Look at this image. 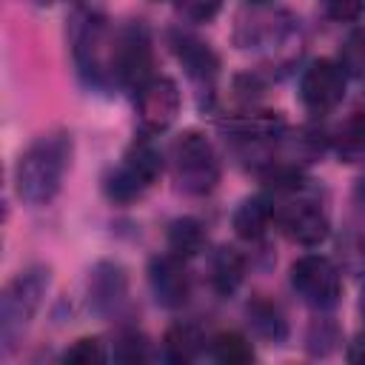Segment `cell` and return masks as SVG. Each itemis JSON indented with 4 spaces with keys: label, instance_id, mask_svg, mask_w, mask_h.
I'll return each instance as SVG.
<instances>
[{
    "label": "cell",
    "instance_id": "1",
    "mask_svg": "<svg viewBox=\"0 0 365 365\" xmlns=\"http://www.w3.org/2000/svg\"><path fill=\"white\" fill-rule=\"evenodd\" d=\"M68 163H71V134L66 131L40 134L17 163L14 171L17 194L31 205L51 202L63 185Z\"/></svg>",
    "mask_w": 365,
    "mask_h": 365
},
{
    "label": "cell",
    "instance_id": "2",
    "mask_svg": "<svg viewBox=\"0 0 365 365\" xmlns=\"http://www.w3.org/2000/svg\"><path fill=\"white\" fill-rule=\"evenodd\" d=\"M174 180L185 194L202 197L220 182V163L211 143L200 131H185L171 145Z\"/></svg>",
    "mask_w": 365,
    "mask_h": 365
},
{
    "label": "cell",
    "instance_id": "3",
    "mask_svg": "<svg viewBox=\"0 0 365 365\" xmlns=\"http://www.w3.org/2000/svg\"><path fill=\"white\" fill-rule=\"evenodd\" d=\"M48 279H51V271L43 268V265H34V268L20 271L3 288V297H0V334H3L6 345H11V339L37 314V308H40V302L46 297Z\"/></svg>",
    "mask_w": 365,
    "mask_h": 365
},
{
    "label": "cell",
    "instance_id": "4",
    "mask_svg": "<svg viewBox=\"0 0 365 365\" xmlns=\"http://www.w3.org/2000/svg\"><path fill=\"white\" fill-rule=\"evenodd\" d=\"M163 171V157L154 143L137 140L123 154V163L106 177V194L114 202H131L137 200Z\"/></svg>",
    "mask_w": 365,
    "mask_h": 365
},
{
    "label": "cell",
    "instance_id": "5",
    "mask_svg": "<svg viewBox=\"0 0 365 365\" xmlns=\"http://www.w3.org/2000/svg\"><path fill=\"white\" fill-rule=\"evenodd\" d=\"M106 46H111L106 20L100 14H91V11L77 14L74 26H71V51H74L80 74L88 83L100 86L106 77H114L111 74V54H106Z\"/></svg>",
    "mask_w": 365,
    "mask_h": 365
},
{
    "label": "cell",
    "instance_id": "6",
    "mask_svg": "<svg viewBox=\"0 0 365 365\" xmlns=\"http://www.w3.org/2000/svg\"><path fill=\"white\" fill-rule=\"evenodd\" d=\"M291 285L308 302L311 308H334L342 294V277L339 268L319 254H305L291 265Z\"/></svg>",
    "mask_w": 365,
    "mask_h": 365
},
{
    "label": "cell",
    "instance_id": "7",
    "mask_svg": "<svg viewBox=\"0 0 365 365\" xmlns=\"http://www.w3.org/2000/svg\"><path fill=\"white\" fill-rule=\"evenodd\" d=\"M111 74L117 83L140 88L151 80V37L143 23L125 26L111 43Z\"/></svg>",
    "mask_w": 365,
    "mask_h": 365
},
{
    "label": "cell",
    "instance_id": "8",
    "mask_svg": "<svg viewBox=\"0 0 365 365\" xmlns=\"http://www.w3.org/2000/svg\"><path fill=\"white\" fill-rule=\"evenodd\" d=\"M345 71L334 60H314L299 77V100L308 111L325 114L342 103L345 94Z\"/></svg>",
    "mask_w": 365,
    "mask_h": 365
},
{
    "label": "cell",
    "instance_id": "9",
    "mask_svg": "<svg viewBox=\"0 0 365 365\" xmlns=\"http://www.w3.org/2000/svg\"><path fill=\"white\" fill-rule=\"evenodd\" d=\"M137 117L145 131H165L180 111V91L177 83L168 77H151L137 88L134 97Z\"/></svg>",
    "mask_w": 365,
    "mask_h": 365
},
{
    "label": "cell",
    "instance_id": "10",
    "mask_svg": "<svg viewBox=\"0 0 365 365\" xmlns=\"http://www.w3.org/2000/svg\"><path fill=\"white\" fill-rule=\"evenodd\" d=\"M274 220L279 222L282 234L288 240L299 242V245H319L331 231V222H328L325 211L311 200L288 202Z\"/></svg>",
    "mask_w": 365,
    "mask_h": 365
},
{
    "label": "cell",
    "instance_id": "11",
    "mask_svg": "<svg viewBox=\"0 0 365 365\" xmlns=\"http://www.w3.org/2000/svg\"><path fill=\"white\" fill-rule=\"evenodd\" d=\"M148 282L163 308H182L188 302L191 279L182 265V257H177V254L154 257L148 265Z\"/></svg>",
    "mask_w": 365,
    "mask_h": 365
},
{
    "label": "cell",
    "instance_id": "12",
    "mask_svg": "<svg viewBox=\"0 0 365 365\" xmlns=\"http://www.w3.org/2000/svg\"><path fill=\"white\" fill-rule=\"evenodd\" d=\"M88 299L97 314H114L125 299V274L114 262H100L88 279Z\"/></svg>",
    "mask_w": 365,
    "mask_h": 365
},
{
    "label": "cell",
    "instance_id": "13",
    "mask_svg": "<svg viewBox=\"0 0 365 365\" xmlns=\"http://www.w3.org/2000/svg\"><path fill=\"white\" fill-rule=\"evenodd\" d=\"M171 46H174V54L180 57V63L185 66L188 77H194V80H211V77L217 74L220 60H217V54L208 48V43L197 40V37L188 34V31H177V34L171 37Z\"/></svg>",
    "mask_w": 365,
    "mask_h": 365
},
{
    "label": "cell",
    "instance_id": "14",
    "mask_svg": "<svg viewBox=\"0 0 365 365\" xmlns=\"http://www.w3.org/2000/svg\"><path fill=\"white\" fill-rule=\"evenodd\" d=\"M225 131H231L237 140L245 143H259V140H277L285 131V120L277 111H242L234 120L225 123Z\"/></svg>",
    "mask_w": 365,
    "mask_h": 365
},
{
    "label": "cell",
    "instance_id": "15",
    "mask_svg": "<svg viewBox=\"0 0 365 365\" xmlns=\"http://www.w3.org/2000/svg\"><path fill=\"white\" fill-rule=\"evenodd\" d=\"M242 277H245L242 254L237 248H231V245H220L208 259V282H211V288L217 294L228 297V294H234L240 288Z\"/></svg>",
    "mask_w": 365,
    "mask_h": 365
},
{
    "label": "cell",
    "instance_id": "16",
    "mask_svg": "<svg viewBox=\"0 0 365 365\" xmlns=\"http://www.w3.org/2000/svg\"><path fill=\"white\" fill-rule=\"evenodd\" d=\"M274 205L265 200V197H248L237 205L234 217H231V225L237 231V237L242 240H262L265 231L271 228V220H274Z\"/></svg>",
    "mask_w": 365,
    "mask_h": 365
},
{
    "label": "cell",
    "instance_id": "17",
    "mask_svg": "<svg viewBox=\"0 0 365 365\" xmlns=\"http://www.w3.org/2000/svg\"><path fill=\"white\" fill-rule=\"evenodd\" d=\"M245 317H248V325L257 336L268 339V342H282L285 334H288V322L279 311L277 302L265 299V297H254L248 305H245Z\"/></svg>",
    "mask_w": 365,
    "mask_h": 365
},
{
    "label": "cell",
    "instance_id": "18",
    "mask_svg": "<svg viewBox=\"0 0 365 365\" xmlns=\"http://www.w3.org/2000/svg\"><path fill=\"white\" fill-rule=\"evenodd\" d=\"M163 348L171 362H191L202 351V334L194 322H174L163 336Z\"/></svg>",
    "mask_w": 365,
    "mask_h": 365
},
{
    "label": "cell",
    "instance_id": "19",
    "mask_svg": "<svg viewBox=\"0 0 365 365\" xmlns=\"http://www.w3.org/2000/svg\"><path fill=\"white\" fill-rule=\"evenodd\" d=\"M331 145L345 163H356L359 157H365V108L354 111L336 128V134L331 137Z\"/></svg>",
    "mask_w": 365,
    "mask_h": 365
},
{
    "label": "cell",
    "instance_id": "20",
    "mask_svg": "<svg viewBox=\"0 0 365 365\" xmlns=\"http://www.w3.org/2000/svg\"><path fill=\"white\" fill-rule=\"evenodd\" d=\"M165 240H168L171 254L188 259V257H197V254L205 248V228H202V222H197L194 217H180V220H174V222L168 225Z\"/></svg>",
    "mask_w": 365,
    "mask_h": 365
},
{
    "label": "cell",
    "instance_id": "21",
    "mask_svg": "<svg viewBox=\"0 0 365 365\" xmlns=\"http://www.w3.org/2000/svg\"><path fill=\"white\" fill-rule=\"evenodd\" d=\"M328 145H331V137L322 128L302 125L288 140V154H291V163H314V160H319L325 154Z\"/></svg>",
    "mask_w": 365,
    "mask_h": 365
},
{
    "label": "cell",
    "instance_id": "22",
    "mask_svg": "<svg viewBox=\"0 0 365 365\" xmlns=\"http://www.w3.org/2000/svg\"><path fill=\"white\" fill-rule=\"evenodd\" d=\"M211 354L222 365H245V362L254 359V348H251V342L240 331H222V334H217L211 339Z\"/></svg>",
    "mask_w": 365,
    "mask_h": 365
},
{
    "label": "cell",
    "instance_id": "23",
    "mask_svg": "<svg viewBox=\"0 0 365 365\" xmlns=\"http://www.w3.org/2000/svg\"><path fill=\"white\" fill-rule=\"evenodd\" d=\"M259 177L265 182V188L274 191V194L299 191L302 182H305V177H302V171H299L297 163H274L271 160V163H265V168L259 171Z\"/></svg>",
    "mask_w": 365,
    "mask_h": 365
},
{
    "label": "cell",
    "instance_id": "24",
    "mask_svg": "<svg viewBox=\"0 0 365 365\" xmlns=\"http://www.w3.org/2000/svg\"><path fill=\"white\" fill-rule=\"evenodd\" d=\"M339 66L351 77H365V29H354L342 48H339Z\"/></svg>",
    "mask_w": 365,
    "mask_h": 365
},
{
    "label": "cell",
    "instance_id": "25",
    "mask_svg": "<svg viewBox=\"0 0 365 365\" xmlns=\"http://www.w3.org/2000/svg\"><path fill=\"white\" fill-rule=\"evenodd\" d=\"M339 259L342 268L351 274L365 277V231H345L339 240Z\"/></svg>",
    "mask_w": 365,
    "mask_h": 365
},
{
    "label": "cell",
    "instance_id": "26",
    "mask_svg": "<svg viewBox=\"0 0 365 365\" xmlns=\"http://www.w3.org/2000/svg\"><path fill=\"white\" fill-rule=\"evenodd\" d=\"M111 354L120 362H140L145 356V339H143V334L134 331V328L120 331L117 339H114V351Z\"/></svg>",
    "mask_w": 365,
    "mask_h": 365
},
{
    "label": "cell",
    "instance_id": "27",
    "mask_svg": "<svg viewBox=\"0 0 365 365\" xmlns=\"http://www.w3.org/2000/svg\"><path fill=\"white\" fill-rule=\"evenodd\" d=\"M322 14L334 23H356L365 14V0H319Z\"/></svg>",
    "mask_w": 365,
    "mask_h": 365
},
{
    "label": "cell",
    "instance_id": "28",
    "mask_svg": "<svg viewBox=\"0 0 365 365\" xmlns=\"http://www.w3.org/2000/svg\"><path fill=\"white\" fill-rule=\"evenodd\" d=\"M103 359H106V354L100 348V339H94V336L77 339L63 354V362H74V365H91V362H103Z\"/></svg>",
    "mask_w": 365,
    "mask_h": 365
},
{
    "label": "cell",
    "instance_id": "29",
    "mask_svg": "<svg viewBox=\"0 0 365 365\" xmlns=\"http://www.w3.org/2000/svg\"><path fill=\"white\" fill-rule=\"evenodd\" d=\"M259 94H262V83H259L257 74H237L234 77V100L242 108H254Z\"/></svg>",
    "mask_w": 365,
    "mask_h": 365
},
{
    "label": "cell",
    "instance_id": "30",
    "mask_svg": "<svg viewBox=\"0 0 365 365\" xmlns=\"http://www.w3.org/2000/svg\"><path fill=\"white\" fill-rule=\"evenodd\" d=\"M220 3L222 0H177L180 11L194 23H208L220 11Z\"/></svg>",
    "mask_w": 365,
    "mask_h": 365
},
{
    "label": "cell",
    "instance_id": "31",
    "mask_svg": "<svg viewBox=\"0 0 365 365\" xmlns=\"http://www.w3.org/2000/svg\"><path fill=\"white\" fill-rule=\"evenodd\" d=\"M351 362H365V334L362 336H356L354 342H351V348H348V354H345Z\"/></svg>",
    "mask_w": 365,
    "mask_h": 365
},
{
    "label": "cell",
    "instance_id": "32",
    "mask_svg": "<svg viewBox=\"0 0 365 365\" xmlns=\"http://www.w3.org/2000/svg\"><path fill=\"white\" fill-rule=\"evenodd\" d=\"M356 197H359V202L365 205V177L359 180V185H356Z\"/></svg>",
    "mask_w": 365,
    "mask_h": 365
},
{
    "label": "cell",
    "instance_id": "33",
    "mask_svg": "<svg viewBox=\"0 0 365 365\" xmlns=\"http://www.w3.org/2000/svg\"><path fill=\"white\" fill-rule=\"evenodd\" d=\"M359 308H362V317H365V288H362V299H359Z\"/></svg>",
    "mask_w": 365,
    "mask_h": 365
},
{
    "label": "cell",
    "instance_id": "34",
    "mask_svg": "<svg viewBox=\"0 0 365 365\" xmlns=\"http://www.w3.org/2000/svg\"><path fill=\"white\" fill-rule=\"evenodd\" d=\"M251 3H265V0H251Z\"/></svg>",
    "mask_w": 365,
    "mask_h": 365
}]
</instances>
